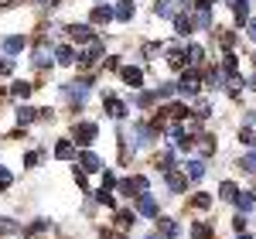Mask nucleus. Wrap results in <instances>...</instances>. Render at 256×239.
Wrapping results in <instances>:
<instances>
[{
    "instance_id": "obj_1",
    "label": "nucleus",
    "mask_w": 256,
    "mask_h": 239,
    "mask_svg": "<svg viewBox=\"0 0 256 239\" xmlns=\"http://www.w3.org/2000/svg\"><path fill=\"white\" fill-rule=\"evenodd\" d=\"M147 188H150V181H147V178H123V181H120V192H123V195H137V198H140Z\"/></svg>"
},
{
    "instance_id": "obj_2",
    "label": "nucleus",
    "mask_w": 256,
    "mask_h": 239,
    "mask_svg": "<svg viewBox=\"0 0 256 239\" xmlns=\"http://www.w3.org/2000/svg\"><path fill=\"white\" fill-rule=\"evenodd\" d=\"M198 89H202L198 76H195V72H184V76H181V82H178V92L192 100V96H198Z\"/></svg>"
},
{
    "instance_id": "obj_3",
    "label": "nucleus",
    "mask_w": 256,
    "mask_h": 239,
    "mask_svg": "<svg viewBox=\"0 0 256 239\" xmlns=\"http://www.w3.org/2000/svg\"><path fill=\"white\" fill-rule=\"evenodd\" d=\"M76 144H82V147H89L92 140H96V123H76Z\"/></svg>"
},
{
    "instance_id": "obj_4",
    "label": "nucleus",
    "mask_w": 256,
    "mask_h": 239,
    "mask_svg": "<svg viewBox=\"0 0 256 239\" xmlns=\"http://www.w3.org/2000/svg\"><path fill=\"white\" fill-rule=\"evenodd\" d=\"M79 168L86 171V174H96V171H102V160H99L92 150H82L79 154Z\"/></svg>"
},
{
    "instance_id": "obj_5",
    "label": "nucleus",
    "mask_w": 256,
    "mask_h": 239,
    "mask_svg": "<svg viewBox=\"0 0 256 239\" xmlns=\"http://www.w3.org/2000/svg\"><path fill=\"white\" fill-rule=\"evenodd\" d=\"M99 55H102V41H96V38H92V41H89V48H86L82 55H76V58H79L82 65H92V62H96Z\"/></svg>"
},
{
    "instance_id": "obj_6",
    "label": "nucleus",
    "mask_w": 256,
    "mask_h": 239,
    "mask_svg": "<svg viewBox=\"0 0 256 239\" xmlns=\"http://www.w3.org/2000/svg\"><path fill=\"white\" fill-rule=\"evenodd\" d=\"M65 92H68V100H72V102H86L89 82H68V86H65Z\"/></svg>"
},
{
    "instance_id": "obj_7",
    "label": "nucleus",
    "mask_w": 256,
    "mask_h": 239,
    "mask_svg": "<svg viewBox=\"0 0 256 239\" xmlns=\"http://www.w3.org/2000/svg\"><path fill=\"white\" fill-rule=\"evenodd\" d=\"M68 38H72V41H86V44H89L96 34H92V28H89V24H72V28H68Z\"/></svg>"
},
{
    "instance_id": "obj_8",
    "label": "nucleus",
    "mask_w": 256,
    "mask_h": 239,
    "mask_svg": "<svg viewBox=\"0 0 256 239\" xmlns=\"http://www.w3.org/2000/svg\"><path fill=\"white\" fill-rule=\"evenodd\" d=\"M52 55H55V48L41 41L38 48H34V65H38V68H44V65H52Z\"/></svg>"
},
{
    "instance_id": "obj_9",
    "label": "nucleus",
    "mask_w": 256,
    "mask_h": 239,
    "mask_svg": "<svg viewBox=\"0 0 256 239\" xmlns=\"http://www.w3.org/2000/svg\"><path fill=\"white\" fill-rule=\"evenodd\" d=\"M106 113L113 120H123L126 116V106H123V100H116V96H106Z\"/></svg>"
},
{
    "instance_id": "obj_10",
    "label": "nucleus",
    "mask_w": 256,
    "mask_h": 239,
    "mask_svg": "<svg viewBox=\"0 0 256 239\" xmlns=\"http://www.w3.org/2000/svg\"><path fill=\"white\" fill-rule=\"evenodd\" d=\"M174 31L181 34V38H184V34H192V31H195V20L188 18V14H174Z\"/></svg>"
},
{
    "instance_id": "obj_11",
    "label": "nucleus",
    "mask_w": 256,
    "mask_h": 239,
    "mask_svg": "<svg viewBox=\"0 0 256 239\" xmlns=\"http://www.w3.org/2000/svg\"><path fill=\"white\" fill-rule=\"evenodd\" d=\"M229 7H232V14H236L239 24H250V4H246V0H229Z\"/></svg>"
},
{
    "instance_id": "obj_12",
    "label": "nucleus",
    "mask_w": 256,
    "mask_h": 239,
    "mask_svg": "<svg viewBox=\"0 0 256 239\" xmlns=\"http://www.w3.org/2000/svg\"><path fill=\"white\" fill-rule=\"evenodd\" d=\"M171 140H174V147H178V150H192V144H195V140L188 137V134H184L181 126H174V130H171Z\"/></svg>"
},
{
    "instance_id": "obj_13",
    "label": "nucleus",
    "mask_w": 256,
    "mask_h": 239,
    "mask_svg": "<svg viewBox=\"0 0 256 239\" xmlns=\"http://www.w3.org/2000/svg\"><path fill=\"white\" fill-rule=\"evenodd\" d=\"M137 208H140V212H144V216H150V219H158V202L150 198V195H147V192H144V195H140Z\"/></svg>"
},
{
    "instance_id": "obj_14",
    "label": "nucleus",
    "mask_w": 256,
    "mask_h": 239,
    "mask_svg": "<svg viewBox=\"0 0 256 239\" xmlns=\"http://www.w3.org/2000/svg\"><path fill=\"white\" fill-rule=\"evenodd\" d=\"M123 82H126L130 89H137L140 82H144V72H140V68H134V65H126V68H123Z\"/></svg>"
},
{
    "instance_id": "obj_15",
    "label": "nucleus",
    "mask_w": 256,
    "mask_h": 239,
    "mask_svg": "<svg viewBox=\"0 0 256 239\" xmlns=\"http://www.w3.org/2000/svg\"><path fill=\"white\" fill-rule=\"evenodd\" d=\"M158 134H160L158 126H137V144H140V147H147V144H154Z\"/></svg>"
},
{
    "instance_id": "obj_16",
    "label": "nucleus",
    "mask_w": 256,
    "mask_h": 239,
    "mask_svg": "<svg viewBox=\"0 0 256 239\" xmlns=\"http://www.w3.org/2000/svg\"><path fill=\"white\" fill-rule=\"evenodd\" d=\"M188 174H178V171H168V188L171 192H184V184H188Z\"/></svg>"
},
{
    "instance_id": "obj_17",
    "label": "nucleus",
    "mask_w": 256,
    "mask_h": 239,
    "mask_svg": "<svg viewBox=\"0 0 256 239\" xmlns=\"http://www.w3.org/2000/svg\"><path fill=\"white\" fill-rule=\"evenodd\" d=\"M72 154H76L72 140H58V144H55V158L58 160H72Z\"/></svg>"
},
{
    "instance_id": "obj_18",
    "label": "nucleus",
    "mask_w": 256,
    "mask_h": 239,
    "mask_svg": "<svg viewBox=\"0 0 256 239\" xmlns=\"http://www.w3.org/2000/svg\"><path fill=\"white\" fill-rule=\"evenodd\" d=\"M154 14L158 18H174V0H154Z\"/></svg>"
},
{
    "instance_id": "obj_19",
    "label": "nucleus",
    "mask_w": 256,
    "mask_h": 239,
    "mask_svg": "<svg viewBox=\"0 0 256 239\" xmlns=\"http://www.w3.org/2000/svg\"><path fill=\"white\" fill-rule=\"evenodd\" d=\"M184 168H188V178H192V181H202V178H205V160H188Z\"/></svg>"
},
{
    "instance_id": "obj_20",
    "label": "nucleus",
    "mask_w": 256,
    "mask_h": 239,
    "mask_svg": "<svg viewBox=\"0 0 256 239\" xmlns=\"http://www.w3.org/2000/svg\"><path fill=\"white\" fill-rule=\"evenodd\" d=\"M113 18H116L113 7H96V10H92V24H106V20H113Z\"/></svg>"
},
{
    "instance_id": "obj_21",
    "label": "nucleus",
    "mask_w": 256,
    "mask_h": 239,
    "mask_svg": "<svg viewBox=\"0 0 256 239\" xmlns=\"http://www.w3.org/2000/svg\"><path fill=\"white\" fill-rule=\"evenodd\" d=\"M168 65H171V68H181V72H184V65H188V58H184V52H178V48H171V52H168Z\"/></svg>"
},
{
    "instance_id": "obj_22",
    "label": "nucleus",
    "mask_w": 256,
    "mask_h": 239,
    "mask_svg": "<svg viewBox=\"0 0 256 239\" xmlns=\"http://www.w3.org/2000/svg\"><path fill=\"white\" fill-rule=\"evenodd\" d=\"M232 202H236V208H239V212H250V208L256 205V198L250 195V192H239V195H236Z\"/></svg>"
},
{
    "instance_id": "obj_23",
    "label": "nucleus",
    "mask_w": 256,
    "mask_h": 239,
    "mask_svg": "<svg viewBox=\"0 0 256 239\" xmlns=\"http://www.w3.org/2000/svg\"><path fill=\"white\" fill-rule=\"evenodd\" d=\"M55 62H62V65H72V62H76V52H72L68 44H62V48H55Z\"/></svg>"
},
{
    "instance_id": "obj_24",
    "label": "nucleus",
    "mask_w": 256,
    "mask_h": 239,
    "mask_svg": "<svg viewBox=\"0 0 256 239\" xmlns=\"http://www.w3.org/2000/svg\"><path fill=\"white\" fill-rule=\"evenodd\" d=\"M31 89H34V86H31V82H14V86H10V92H14V96H18V100H28V96H31Z\"/></svg>"
},
{
    "instance_id": "obj_25",
    "label": "nucleus",
    "mask_w": 256,
    "mask_h": 239,
    "mask_svg": "<svg viewBox=\"0 0 256 239\" xmlns=\"http://www.w3.org/2000/svg\"><path fill=\"white\" fill-rule=\"evenodd\" d=\"M239 195V188L232 184V181H222V188H218V198H226V202H232Z\"/></svg>"
},
{
    "instance_id": "obj_26",
    "label": "nucleus",
    "mask_w": 256,
    "mask_h": 239,
    "mask_svg": "<svg viewBox=\"0 0 256 239\" xmlns=\"http://www.w3.org/2000/svg\"><path fill=\"white\" fill-rule=\"evenodd\" d=\"M192 236L195 239H208L212 236V226H208V222H195V226H192Z\"/></svg>"
},
{
    "instance_id": "obj_27",
    "label": "nucleus",
    "mask_w": 256,
    "mask_h": 239,
    "mask_svg": "<svg viewBox=\"0 0 256 239\" xmlns=\"http://www.w3.org/2000/svg\"><path fill=\"white\" fill-rule=\"evenodd\" d=\"M130 18H134V4H130V0H123V4L116 7V20H130Z\"/></svg>"
},
{
    "instance_id": "obj_28",
    "label": "nucleus",
    "mask_w": 256,
    "mask_h": 239,
    "mask_svg": "<svg viewBox=\"0 0 256 239\" xmlns=\"http://www.w3.org/2000/svg\"><path fill=\"white\" fill-rule=\"evenodd\" d=\"M34 116H38V110H31V106H20V110H18V123H20V126L31 123Z\"/></svg>"
},
{
    "instance_id": "obj_29",
    "label": "nucleus",
    "mask_w": 256,
    "mask_h": 239,
    "mask_svg": "<svg viewBox=\"0 0 256 239\" xmlns=\"http://www.w3.org/2000/svg\"><path fill=\"white\" fill-rule=\"evenodd\" d=\"M164 113H168V116H174V120H181V116H188L192 110H188V106H181V102H174V106H168Z\"/></svg>"
},
{
    "instance_id": "obj_30",
    "label": "nucleus",
    "mask_w": 256,
    "mask_h": 239,
    "mask_svg": "<svg viewBox=\"0 0 256 239\" xmlns=\"http://www.w3.org/2000/svg\"><path fill=\"white\" fill-rule=\"evenodd\" d=\"M4 48H7L10 55H18L20 48H24V38H18V34H14V38H7V41H4Z\"/></svg>"
},
{
    "instance_id": "obj_31",
    "label": "nucleus",
    "mask_w": 256,
    "mask_h": 239,
    "mask_svg": "<svg viewBox=\"0 0 256 239\" xmlns=\"http://www.w3.org/2000/svg\"><path fill=\"white\" fill-rule=\"evenodd\" d=\"M222 72L236 79V55H232V52H229V55H226V62H222Z\"/></svg>"
},
{
    "instance_id": "obj_32",
    "label": "nucleus",
    "mask_w": 256,
    "mask_h": 239,
    "mask_svg": "<svg viewBox=\"0 0 256 239\" xmlns=\"http://www.w3.org/2000/svg\"><path fill=\"white\" fill-rule=\"evenodd\" d=\"M195 24H198V28H208V24H212V10H208V7H202V10H198V18H195Z\"/></svg>"
},
{
    "instance_id": "obj_33",
    "label": "nucleus",
    "mask_w": 256,
    "mask_h": 239,
    "mask_svg": "<svg viewBox=\"0 0 256 239\" xmlns=\"http://www.w3.org/2000/svg\"><path fill=\"white\" fill-rule=\"evenodd\" d=\"M239 140H242L246 147H256V134H253V126H242V134H239Z\"/></svg>"
},
{
    "instance_id": "obj_34",
    "label": "nucleus",
    "mask_w": 256,
    "mask_h": 239,
    "mask_svg": "<svg viewBox=\"0 0 256 239\" xmlns=\"http://www.w3.org/2000/svg\"><path fill=\"white\" fill-rule=\"evenodd\" d=\"M202 55H205V52H202V44H192V48H188V65H198Z\"/></svg>"
},
{
    "instance_id": "obj_35",
    "label": "nucleus",
    "mask_w": 256,
    "mask_h": 239,
    "mask_svg": "<svg viewBox=\"0 0 256 239\" xmlns=\"http://www.w3.org/2000/svg\"><path fill=\"white\" fill-rule=\"evenodd\" d=\"M239 168H246L250 174H256V150H253V154H246V158L239 160Z\"/></svg>"
},
{
    "instance_id": "obj_36",
    "label": "nucleus",
    "mask_w": 256,
    "mask_h": 239,
    "mask_svg": "<svg viewBox=\"0 0 256 239\" xmlns=\"http://www.w3.org/2000/svg\"><path fill=\"white\" fill-rule=\"evenodd\" d=\"M158 222H160V232H164V236H174V232H178V226L171 219H158Z\"/></svg>"
},
{
    "instance_id": "obj_37",
    "label": "nucleus",
    "mask_w": 256,
    "mask_h": 239,
    "mask_svg": "<svg viewBox=\"0 0 256 239\" xmlns=\"http://www.w3.org/2000/svg\"><path fill=\"white\" fill-rule=\"evenodd\" d=\"M174 92H178V86H158V96H160V100H171Z\"/></svg>"
},
{
    "instance_id": "obj_38",
    "label": "nucleus",
    "mask_w": 256,
    "mask_h": 239,
    "mask_svg": "<svg viewBox=\"0 0 256 239\" xmlns=\"http://www.w3.org/2000/svg\"><path fill=\"white\" fill-rule=\"evenodd\" d=\"M208 86H212V89H218V86H222V72H218V68H212V72H208Z\"/></svg>"
},
{
    "instance_id": "obj_39",
    "label": "nucleus",
    "mask_w": 256,
    "mask_h": 239,
    "mask_svg": "<svg viewBox=\"0 0 256 239\" xmlns=\"http://www.w3.org/2000/svg\"><path fill=\"white\" fill-rule=\"evenodd\" d=\"M96 198L102 202V205H116V202H113V195H110L106 188H99V192H96Z\"/></svg>"
},
{
    "instance_id": "obj_40",
    "label": "nucleus",
    "mask_w": 256,
    "mask_h": 239,
    "mask_svg": "<svg viewBox=\"0 0 256 239\" xmlns=\"http://www.w3.org/2000/svg\"><path fill=\"white\" fill-rule=\"evenodd\" d=\"M116 222L123 226V229H126V226H134V212H120V216H116Z\"/></svg>"
},
{
    "instance_id": "obj_41",
    "label": "nucleus",
    "mask_w": 256,
    "mask_h": 239,
    "mask_svg": "<svg viewBox=\"0 0 256 239\" xmlns=\"http://www.w3.org/2000/svg\"><path fill=\"white\" fill-rule=\"evenodd\" d=\"M154 100H158V92H144V96H137V102H140V106H150Z\"/></svg>"
},
{
    "instance_id": "obj_42",
    "label": "nucleus",
    "mask_w": 256,
    "mask_h": 239,
    "mask_svg": "<svg viewBox=\"0 0 256 239\" xmlns=\"http://www.w3.org/2000/svg\"><path fill=\"white\" fill-rule=\"evenodd\" d=\"M232 229H236V232H242V229H246V219H242V212H236V219H232Z\"/></svg>"
},
{
    "instance_id": "obj_43",
    "label": "nucleus",
    "mask_w": 256,
    "mask_h": 239,
    "mask_svg": "<svg viewBox=\"0 0 256 239\" xmlns=\"http://www.w3.org/2000/svg\"><path fill=\"white\" fill-rule=\"evenodd\" d=\"M14 229H18L14 222H10V219H4V216H0V232H14Z\"/></svg>"
},
{
    "instance_id": "obj_44",
    "label": "nucleus",
    "mask_w": 256,
    "mask_h": 239,
    "mask_svg": "<svg viewBox=\"0 0 256 239\" xmlns=\"http://www.w3.org/2000/svg\"><path fill=\"white\" fill-rule=\"evenodd\" d=\"M10 181H14V178H10V171L0 168V188H10Z\"/></svg>"
},
{
    "instance_id": "obj_45",
    "label": "nucleus",
    "mask_w": 256,
    "mask_h": 239,
    "mask_svg": "<svg viewBox=\"0 0 256 239\" xmlns=\"http://www.w3.org/2000/svg\"><path fill=\"white\" fill-rule=\"evenodd\" d=\"M195 205H198V208H208L212 198H208V195H195Z\"/></svg>"
},
{
    "instance_id": "obj_46",
    "label": "nucleus",
    "mask_w": 256,
    "mask_h": 239,
    "mask_svg": "<svg viewBox=\"0 0 256 239\" xmlns=\"http://www.w3.org/2000/svg\"><path fill=\"white\" fill-rule=\"evenodd\" d=\"M44 229H48V219H38L34 226H31V232H44Z\"/></svg>"
},
{
    "instance_id": "obj_47",
    "label": "nucleus",
    "mask_w": 256,
    "mask_h": 239,
    "mask_svg": "<svg viewBox=\"0 0 256 239\" xmlns=\"http://www.w3.org/2000/svg\"><path fill=\"white\" fill-rule=\"evenodd\" d=\"M24 164H28V168H34V164H38V150H31V154L24 158Z\"/></svg>"
},
{
    "instance_id": "obj_48",
    "label": "nucleus",
    "mask_w": 256,
    "mask_h": 239,
    "mask_svg": "<svg viewBox=\"0 0 256 239\" xmlns=\"http://www.w3.org/2000/svg\"><path fill=\"white\" fill-rule=\"evenodd\" d=\"M178 4H181V7H184V10H188V7H198L195 0H178Z\"/></svg>"
},
{
    "instance_id": "obj_49",
    "label": "nucleus",
    "mask_w": 256,
    "mask_h": 239,
    "mask_svg": "<svg viewBox=\"0 0 256 239\" xmlns=\"http://www.w3.org/2000/svg\"><path fill=\"white\" fill-rule=\"evenodd\" d=\"M250 38L256 41V20H250Z\"/></svg>"
},
{
    "instance_id": "obj_50",
    "label": "nucleus",
    "mask_w": 256,
    "mask_h": 239,
    "mask_svg": "<svg viewBox=\"0 0 256 239\" xmlns=\"http://www.w3.org/2000/svg\"><path fill=\"white\" fill-rule=\"evenodd\" d=\"M236 239H250V236H246V232H236Z\"/></svg>"
},
{
    "instance_id": "obj_51",
    "label": "nucleus",
    "mask_w": 256,
    "mask_h": 239,
    "mask_svg": "<svg viewBox=\"0 0 256 239\" xmlns=\"http://www.w3.org/2000/svg\"><path fill=\"white\" fill-rule=\"evenodd\" d=\"M147 239H164V236H158V232H150V236H147Z\"/></svg>"
},
{
    "instance_id": "obj_52",
    "label": "nucleus",
    "mask_w": 256,
    "mask_h": 239,
    "mask_svg": "<svg viewBox=\"0 0 256 239\" xmlns=\"http://www.w3.org/2000/svg\"><path fill=\"white\" fill-rule=\"evenodd\" d=\"M250 86H253V89H256V76H253V79H250Z\"/></svg>"
},
{
    "instance_id": "obj_53",
    "label": "nucleus",
    "mask_w": 256,
    "mask_h": 239,
    "mask_svg": "<svg viewBox=\"0 0 256 239\" xmlns=\"http://www.w3.org/2000/svg\"><path fill=\"white\" fill-rule=\"evenodd\" d=\"M41 4H48V0H41Z\"/></svg>"
}]
</instances>
